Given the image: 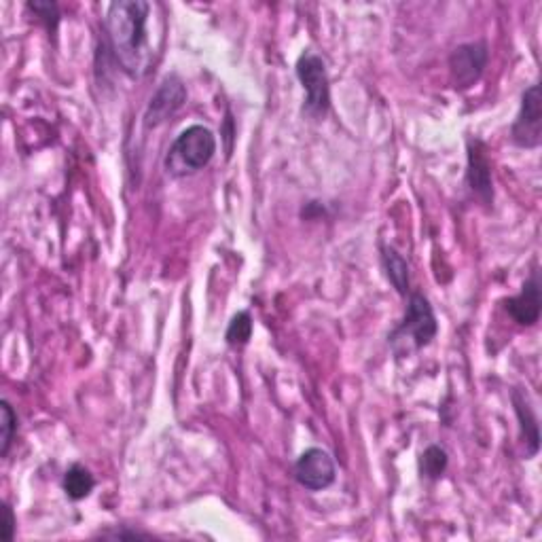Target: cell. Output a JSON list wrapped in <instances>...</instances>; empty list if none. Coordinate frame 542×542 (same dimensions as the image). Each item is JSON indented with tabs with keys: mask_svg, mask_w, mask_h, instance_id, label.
Returning a JSON list of instances; mask_svg holds the SVG:
<instances>
[{
	"mask_svg": "<svg viewBox=\"0 0 542 542\" xmlns=\"http://www.w3.org/2000/svg\"><path fill=\"white\" fill-rule=\"evenodd\" d=\"M439 333V322L432 312L430 301L422 293H409L407 312L403 322L388 335L390 350L394 356L407 358L422 348L430 346V341Z\"/></svg>",
	"mask_w": 542,
	"mask_h": 542,
	"instance_id": "obj_2",
	"label": "cell"
},
{
	"mask_svg": "<svg viewBox=\"0 0 542 542\" xmlns=\"http://www.w3.org/2000/svg\"><path fill=\"white\" fill-rule=\"evenodd\" d=\"M447 464H449V458H447V451L439 445H430L424 454H422V460H420V471L426 479H441L443 473L447 471Z\"/></svg>",
	"mask_w": 542,
	"mask_h": 542,
	"instance_id": "obj_14",
	"label": "cell"
},
{
	"mask_svg": "<svg viewBox=\"0 0 542 542\" xmlns=\"http://www.w3.org/2000/svg\"><path fill=\"white\" fill-rule=\"evenodd\" d=\"M15 528H17V519L13 515V509L9 504H3V521H0V538L5 542H11L15 536Z\"/></svg>",
	"mask_w": 542,
	"mask_h": 542,
	"instance_id": "obj_18",
	"label": "cell"
},
{
	"mask_svg": "<svg viewBox=\"0 0 542 542\" xmlns=\"http://www.w3.org/2000/svg\"><path fill=\"white\" fill-rule=\"evenodd\" d=\"M26 7L39 17L49 32H56L60 24V9L56 3H49V0H34V3H28Z\"/></svg>",
	"mask_w": 542,
	"mask_h": 542,
	"instance_id": "obj_17",
	"label": "cell"
},
{
	"mask_svg": "<svg viewBox=\"0 0 542 542\" xmlns=\"http://www.w3.org/2000/svg\"><path fill=\"white\" fill-rule=\"evenodd\" d=\"M337 468L329 451L320 447L305 449L295 462V479L301 487L310 492L327 490L329 485L335 483Z\"/></svg>",
	"mask_w": 542,
	"mask_h": 542,
	"instance_id": "obj_7",
	"label": "cell"
},
{
	"mask_svg": "<svg viewBox=\"0 0 542 542\" xmlns=\"http://www.w3.org/2000/svg\"><path fill=\"white\" fill-rule=\"evenodd\" d=\"M297 79L305 89V106L303 113L312 119H322L329 113L331 106V87L327 64L314 51H305L297 60Z\"/></svg>",
	"mask_w": 542,
	"mask_h": 542,
	"instance_id": "obj_4",
	"label": "cell"
},
{
	"mask_svg": "<svg viewBox=\"0 0 542 542\" xmlns=\"http://www.w3.org/2000/svg\"><path fill=\"white\" fill-rule=\"evenodd\" d=\"M187 102V87L180 81L178 75H168L159 83L157 92L153 94L147 113H144V128L151 130L157 128L164 121H168L176 111L183 108Z\"/></svg>",
	"mask_w": 542,
	"mask_h": 542,
	"instance_id": "obj_9",
	"label": "cell"
},
{
	"mask_svg": "<svg viewBox=\"0 0 542 542\" xmlns=\"http://www.w3.org/2000/svg\"><path fill=\"white\" fill-rule=\"evenodd\" d=\"M468 166H466V185L477 200L485 206L492 208L494 204V185H492V164L487 157L485 144L477 138L468 140Z\"/></svg>",
	"mask_w": 542,
	"mask_h": 542,
	"instance_id": "obj_8",
	"label": "cell"
},
{
	"mask_svg": "<svg viewBox=\"0 0 542 542\" xmlns=\"http://www.w3.org/2000/svg\"><path fill=\"white\" fill-rule=\"evenodd\" d=\"M382 263L386 269V278L396 288V293L407 297L409 295V265L399 255V250L392 246H382Z\"/></svg>",
	"mask_w": 542,
	"mask_h": 542,
	"instance_id": "obj_12",
	"label": "cell"
},
{
	"mask_svg": "<svg viewBox=\"0 0 542 542\" xmlns=\"http://www.w3.org/2000/svg\"><path fill=\"white\" fill-rule=\"evenodd\" d=\"M487 62H490V47H487L485 41L458 45L449 56L451 83L460 92L471 89L483 77Z\"/></svg>",
	"mask_w": 542,
	"mask_h": 542,
	"instance_id": "obj_5",
	"label": "cell"
},
{
	"mask_svg": "<svg viewBox=\"0 0 542 542\" xmlns=\"http://www.w3.org/2000/svg\"><path fill=\"white\" fill-rule=\"evenodd\" d=\"M151 3L144 0H117L106 11V32L111 51L125 75L140 79L155 62V45L151 41Z\"/></svg>",
	"mask_w": 542,
	"mask_h": 542,
	"instance_id": "obj_1",
	"label": "cell"
},
{
	"mask_svg": "<svg viewBox=\"0 0 542 542\" xmlns=\"http://www.w3.org/2000/svg\"><path fill=\"white\" fill-rule=\"evenodd\" d=\"M252 337V316L248 312H238L231 318L225 339L229 346H246Z\"/></svg>",
	"mask_w": 542,
	"mask_h": 542,
	"instance_id": "obj_16",
	"label": "cell"
},
{
	"mask_svg": "<svg viewBox=\"0 0 542 542\" xmlns=\"http://www.w3.org/2000/svg\"><path fill=\"white\" fill-rule=\"evenodd\" d=\"M96 479L81 464H72L64 475V492L70 500H85L94 492Z\"/></svg>",
	"mask_w": 542,
	"mask_h": 542,
	"instance_id": "obj_13",
	"label": "cell"
},
{
	"mask_svg": "<svg viewBox=\"0 0 542 542\" xmlns=\"http://www.w3.org/2000/svg\"><path fill=\"white\" fill-rule=\"evenodd\" d=\"M216 153V136L206 125H191L172 142L166 155V172L183 178L204 170Z\"/></svg>",
	"mask_w": 542,
	"mask_h": 542,
	"instance_id": "obj_3",
	"label": "cell"
},
{
	"mask_svg": "<svg viewBox=\"0 0 542 542\" xmlns=\"http://www.w3.org/2000/svg\"><path fill=\"white\" fill-rule=\"evenodd\" d=\"M511 140L519 149H538L542 140L540 85H530L521 96L519 115L511 128Z\"/></svg>",
	"mask_w": 542,
	"mask_h": 542,
	"instance_id": "obj_6",
	"label": "cell"
},
{
	"mask_svg": "<svg viewBox=\"0 0 542 542\" xmlns=\"http://www.w3.org/2000/svg\"><path fill=\"white\" fill-rule=\"evenodd\" d=\"M17 432V413L9 401L0 403V456L7 458Z\"/></svg>",
	"mask_w": 542,
	"mask_h": 542,
	"instance_id": "obj_15",
	"label": "cell"
},
{
	"mask_svg": "<svg viewBox=\"0 0 542 542\" xmlns=\"http://www.w3.org/2000/svg\"><path fill=\"white\" fill-rule=\"evenodd\" d=\"M102 538H113V540H134V538H151V534L140 532V530H123V528H113L100 534Z\"/></svg>",
	"mask_w": 542,
	"mask_h": 542,
	"instance_id": "obj_19",
	"label": "cell"
},
{
	"mask_svg": "<svg viewBox=\"0 0 542 542\" xmlns=\"http://www.w3.org/2000/svg\"><path fill=\"white\" fill-rule=\"evenodd\" d=\"M511 401H513V407L517 413V420H519L521 439H523V443L528 445V456L532 458L538 454V449H540V430H538V420L534 415V409L530 405L528 394L521 392L519 388H515L511 392Z\"/></svg>",
	"mask_w": 542,
	"mask_h": 542,
	"instance_id": "obj_11",
	"label": "cell"
},
{
	"mask_svg": "<svg viewBox=\"0 0 542 542\" xmlns=\"http://www.w3.org/2000/svg\"><path fill=\"white\" fill-rule=\"evenodd\" d=\"M540 280L538 271H532L530 278L523 282L521 293L517 297L507 299V312L521 327H534L540 318Z\"/></svg>",
	"mask_w": 542,
	"mask_h": 542,
	"instance_id": "obj_10",
	"label": "cell"
}]
</instances>
